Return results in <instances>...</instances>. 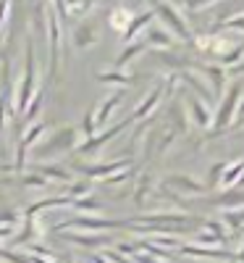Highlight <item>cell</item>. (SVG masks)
<instances>
[{"instance_id":"f1b7e54d","label":"cell","mask_w":244,"mask_h":263,"mask_svg":"<svg viewBox=\"0 0 244 263\" xmlns=\"http://www.w3.org/2000/svg\"><path fill=\"white\" fill-rule=\"evenodd\" d=\"M226 163H229V161H218V163H213V166H210V171H208V179H205V184H208L210 190H215L220 182H223Z\"/></svg>"},{"instance_id":"7c38bea8","label":"cell","mask_w":244,"mask_h":263,"mask_svg":"<svg viewBox=\"0 0 244 263\" xmlns=\"http://www.w3.org/2000/svg\"><path fill=\"white\" fill-rule=\"evenodd\" d=\"M168 95V90H166V82L163 84H158V87H152V90L142 98V103L134 108V111H131V119L134 121H142V119H147L150 114H155V108L160 105V100Z\"/></svg>"},{"instance_id":"3957f363","label":"cell","mask_w":244,"mask_h":263,"mask_svg":"<svg viewBox=\"0 0 244 263\" xmlns=\"http://www.w3.org/2000/svg\"><path fill=\"white\" fill-rule=\"evenodd\" d=\"M48 48H50V82L60 79V61H63V18L55 3H48Z\"/></svg>"},{"instance_id":"484cf974","label":"cell","mask_w":244,"mask_h":263,"mask_svg":"<svg viewBox=\"0 0 244 263\" xmlns=\"http://www.w3.org/2000/svg\"><path fill=\"white\" fill-rule=\"evenodd\" d=\"M150 192H155L152 177H150V174H142V179H139V184H137V190H134V203H137V205H145Z\"/></svg>"},{"instance_id":"5bb4252c","label":"cell","mask_w":244,"mask_h":263,"mask_svg":"<svg viewBox=\"0 0 244 263\" xmlns=\"http://www.w3.org/2000/svg\"><path fill=\"white\" fill-rule=\"evenodd\" d=\"M63 239H69V242H76V245H84V248H103V245L110 242V237L103 234V232H82V229L63 232Z\"/></svg>"},{"instance_id":"52a82bcc","label":"cell","mask_w":244,"mask_h":263,"mask_svg":"<svg viewBox=\"0 0 244 263\" xmlns=\"http://www.w3.org/2000/svg\"><path fill=\"white\" fill-rule=\"evenodd\" d=\"M129 124H134V119H124V121H118V124H113V126H105L103 132H97V135H92V137H87L79 147H76V156H90V153H92V156H95V153H100L103 150V145H108L110 140H113L116 135H118V132H124Z\"/></svg>"},{"instance_id":"f546056e","label":"cell","mask_w":244,"mask_h":263,"mask_svg":"<svg viewBox=\"0 0 244 263\" xmlns=\"http://www.w3.org/2000/svg\"><path fill=\"white\" fill-rule=\"evenodd\" d=\"M0 260H6V263H34L32 260V253H18L13 248H0Z\"/></svg>"},{"instance_id":"d4e9b609","label":"cell","mask_w":244,"mask_h":263,"mask_svg":"<svg viewBox=\"0 0 244 263\" xmlns=\"http://www.w3.org/2000/svg\"><path fill=\"white\" fill-rule=\"evenodd\" d=\"M71 208H74L76 213H100V200L90 192V195H84V197H76Z\"/></svg>"},{"instance_id":"7a4b0ae2","label":"cell","mask_w":244,"mask_h":263,"mask_svg":"<svg viewBox=\"0 0 244 263\" xmlns=\"http://www.w3.org/2000/svg\"><path fill=\"white\" fill-rule=\"evenodd\" d=\"M82 142H79V132H76V126H71V124H63V126H58L50 137H42L37 145H34V158H55V156H60V153H71V150H76Z\"/></svg>"},{"instance_id":"30bf717a","label":"cell","mask_w":244,"mask_h":263,"mask_svg":"<svg viewBox=\"0 0 244 263\" xmlns=\"http://www.w3.org/2000/svg\"><path fill=\"white\" fill-rule=\"evenodd\" d=\"M197 69L202 71V77L210 82L215 98H223L226 87H229V77H231L229 66H223V63H197Z\"/></svg>"},{"instance_id":"277c9868","label":"cell","mask_w":244,"mask_h":263,"mask_svg":"<svg viewBox=\"0 0 244 263\" xmlns=\"http://www.w3.org/2000/svg\"><path fill=\"white\" fill-rule=\"evenodd\" d=\"M241 95H244V90H241L239 82H231V84L226 87L223 98H220V103H218L215 121H213V132H215V135H218V132L223 135V132L231 129V124H234V119H236V108H239Z\"/></svg>"},{"instance_id":"ac0fdd59","label":"cell","mask_w":244,"mask_h":263,"mask_svg":"<svg viewBox=\"0 0 244 263\" xmlns=\"http://www.w3.org/2000/svg\"><path fill=\"white\" fill-rule=\"evenodd\" d=\"M137 13L131 11V8H126V6H116L113 11H110V16H108V24L113 27L118 34H124L126 32V27L131 24V18H134Z\"/></svg>"},{"instance_id":"1f68e13d","label":"cell","mask_w":244,"mask_h":263,"mask_svg":"<svg viewBox=\"0 0 244 263\" xmlns=\"http://www.w3.org/2000/svg\"><path fill=\"white\" fill-rule=\"evenodd\" d=\"M218 29H234V32H244V13L231 16V18H226V21H220Z\"/></svg>"},{"instance_id":"ba28073f","label":"cell","mask_w":244,"mask_h":263,"mask_svg":"<svg viewBox=\"0 0 244 263\" xmlns=\"http://www.w3.org/2000/svg\"><path fill=\"white\" fill-rule=\"evenodd\" d=\"M187 114H189V121H192L197 129H205V132L213 129L215 114L210 111V103H208V100L189 95V98H187Z\"/></svg>"},{"instance_id":"d6a6232c","label":"cell","mask_w":244,"mask_h":263,"mask_svg":"<svg viewBox=\"0 0 244 263\" xmlns=\"http://www.w3.org/2000/svg\"><path fill=\"white\" fill-rule=\"evenodd\" d=\"M90 182H74L71 187H69V192H66V195H69V197H74V200H76V197H84V195H90Z\"/></svg>"},{"instance_id":"7402d4cb","label":"cell","mask_w":244,"mask_h":263,"mask_svg":"<svg viewBox=\"0 0 244 263\" xmlns=\"http://www.w3.org/2000/svg\"><path fill=\"white\" fill-rule=\"evenodd\" d=\"M97 79L105 82V84H116V87H129L131 82H134V77L126 74L124 69H118V66H116V69H108V71H100Z\"/></svg>"},{"instance_id":"83f0119b","label":"cell","mask_w":244,"mask_h":263,"mask_svg":"<svg viewBox=\"0 0 244 263\" xmlns=\"http://www.w3.org/2000/svg\"><path fill=\"white\" fill-rule=\"evenodd\" d=\"M63 3L71 16H87L90 11H95V0H63Z\"/></svg>"},{"instance_id":"8d00e7d4","label":"cell","mask_w":244,"mask_h":263,"mask_svg":"<svg viewBox=\"0 0 244 263\" xmlns=\"http://www.w3.org/2000/svg\"><path fill=\"white\" fill-rule=\"evenodd\" d=\"M18 182V174H16V177H0V187H3V184H16Z\"/></svg>"},{"instance_id":"e0dca14e","label":"cell","mask_w":244,"mask_h":263,"mask_svg":"<svg viewBox=\"0 0 244 263\" xmlns=\"http://www.w3.org/2000/svg\"><path fill=\"white\" fill-rule=\"evenodd\" d=\"M147 48H150V45H147V40H145V37H142V40H131V42H126L124 50H121L118 58H116V66H118V69H124L126 63H131L134 58H139Z\"/></svg>"},{"instance_id":"4dcf8cb0","label":"cell","mask_w":244,"mask_h":263,"mask_svg":"<svg viewBox=\"0 0 244 263\" xmlns=\"http://www.w3.org/2000/svg\"><path fill=\"white\" fill-rule=\"evenodd\" d=\"M11 8H13V0H0V37H3L6 24L11 21Z\"/></svg>"},{"instance_id":"6da1fadb","label":"cell","mask_w":244,"mask_h":263,"mask_svg":"<svg viewBox=\"0 0 244 263\" xmlns=\"http://www.w3.org/2000/svg\"><path fill=\"white\" fill-rule=\"evenodd\" d=\"M39 90V71H37V50L34 42L27 37L24 40V69H21V77L16 82V114L24 116V111L29 108L32 98Z\"/></svg>"},{"instance_id":"2e32d148","label":"cell","mask_w":244,"mask_h":263,"mask_svg":"<svg viewBox=\"0 0 244 263\" xmlns=\"http://www.w3.org/2000/svg\"><path fill=\"white\" fill-rule=\"evenodd\" d=\"M158 16L155 13V8H150V11H142V13H137L134 18H131V24L126 27V32L121 34V40L124 42H131V40H139V34L142 32H147V27L152 24V18Z\"/></svg>"},{"instance_id":"8fae6325","label":"cell","mask_w":244,"mask_h":263,"mask_svg":"<svg viewBox=\"0 0 244 263\" xmlns=\"http://www.w3.org/2000/svg\"><path fill=\"white\" fill-rule=\"evenodd\" d=\"M126 166H131L129 158H116V161H108V163H90V166H76L87 179H108V177H113V174L124 171Z\"/></svg>"},{"instance_id":"74e56055","label":"cell","mask_w":244,"mask_h":263,"mask_svg":"<svg viewBox=\"0 0 244 263\" xmlns=\"http://www.w3.org/2000/svg\"><path fill=\"white\" fill-rule=\"evenodd\" d=\"M147 3H150V6H155V3H158V0H147Z\"/></svg>"},{"instance_id":"9c48e42d","label":"cell","mask_w":244,"mask_h":263,"mask_svg":"<svg viewBox=\"0 0 244 263\" xmlns=\"http://www.w3.org/2000/svg\"><path fill=\"white\" fill-rule=\"evenodd\" d=\"M163 187L179 192V195H202V192L210 190L208 184H202L199 179H194L192 174H168V177L163 179Z\"/></svg>"},{"instance_id":"d6986e66","label":"cell","mask_w":244,"mask_h":263,"mask_svg":"<svg viewBox=\"0 0 244 263\" xmlns=\"http://www.w3.org/2000/svg\"><path fill=\"white\" fill-rule=\"evenodd\" d=\"M181 253L184 255H197V258H234V253L223 250V248H202V245H181Z\"/></svg>"},{"instance_id":"9a60e30c","label":"cell","mask_w":244,"mask_h":263,"mask_svg":"<svg viewBox=\"0 0 244 263\" xmlns=\"http://www.w3.org/2000/svg\"><path fill=\"white\" fill-rule=\"evenodd\" d=\"M124 95H126V87H118V90H116L113 95H108V98L95 108V114H97V126H105V124L110 121V116H113V114L118 111V105H121Z\"/></svg>"},{"instance_id":"603a6c76","label":"cell","mask_w":244,"mask_h":263,"mask_svg":"<svg viewBox=\"0 0 244 263\" xmlns=\"http://www.w3.org/2000/svg\"><path fill=\"white\" fill-rule=\"evenodd\" d=\"M42 103H45V92L42 90H37V95L32 98V103H29V108L24 111V116H21V126H29V124H34V121H39V111H42Z\"/></svg>"},{"instance_id":"836d02e7","label":"cell","mask_w":244,"mask_h":263,"mask_svg":"<svg viewBox=\"0 0 244 263\" xmlns=\"http://www.w3.org/2000/svg\"><path fill=\"white\" fill-rule=\"evenodd\" d=\"M239 126H244V95H241V100H239L236 119H234V124H231V129H229V132H234V129H239Z\"/></svg>"},{"instance_id":"d590c367","label":"cell","mask_w":244,"mask_h":263,"mask_svg":"<svg viewBox=\"0 0 244 263\" xmlns=\"http://www.w3.org/2000/svg\"><path fill=\"white\" fill-rule=\"evenodd\" d=\"M229 74H236V77H239V74H244V61H239V63H234V66H231V69H229Z\"/></svg>"},{"instance_id":"e575fe53","label":"cell","mask_w":244,"mask_h":263,"mask_svg":"<svg viewBox=\"0 0 244 263\" xmlns=\"http://www.w3.org/2000/svg\"><path fill=\"white\" fill-rule=\"evenodd\" d=\"M187 3V8H192V11H199V8H205V6H210L213 0H184Z\"/></svg>"},{"instance_id":"cb8c5ba5","label":"cell","mask_w":244,"mask_h":263,"mask_svg":"<svg viewBox=\"0 0 244 263\" xmlns=\"http://www.w3.org/2000/svg\"><path fill=\"white\" fill-rule=\"evenodd\" d=\"M45 132H48V124H45V121H34L32 126H27L24 135L18 137V142H21V145H27V147H34L42 137H45Z\"/></svg>"},{"instance_id":"5b68a950","label":"cell","mask_w":244,"mask_h":263,"mask_svg":"<svg viewBox=\"0 0 244 263\" xmlns=\"http://www.w3.org/2000/svg\"><path fill=\"white\" fill-rule=\"evenodd\" d=\"M152 8H155V13L160 16L163 24L176 32V37H179L181 42H187V45H194V34H192V29H189V21L184 18V13H181L179 8H176V3H171V0H158Z\"/></svg>"},{"instance_id":"4fadbf2b","label":"cell","mask_w":244,"mask_h":263,"mask_svg":"<svg viewBox=\"0 0 244 263\" xmlns=\"http://www.w3.org/2000/svg\"><path fill=\"white\" fill-rule=\"evenodd\" d=\"M145 40H147V45L155 48V50H168L176 45V37L171 34V29L166 24H150L147 32H145Z\"/></svg>"},{"instance_id":"44dd1931","label":"cell","mask_w":244,"mask_h":263,"mask_svg":"<svg viewBox=\"0 0 244 263\" xmlns=\"http://www.w3.org/2000/svg\"><path fill=\"white\" fill-rule=\"evenodd\" d=\"M32 168H34V171H39V174H45V177H48L50 182H71V179H74L69 168L55 166V163H50V166H45V163H37V166H32Z\"/></svg>"},{"instance_id":"4316f807","label":"cell","mask_w":244,"mask_h":263,"mask_svg":"<svg viewBox=\"0 0 244 263\" xmlns=\"http://www.w3.org/2000/svg\"><path fill=\"white\" fill-rule=\"evenodd\" d=\"M82 135H84V137L97 135V114H95V108H92V105L87 108L84 116H82Z\"/></svg>"},{"instance_id":"ffe728a7","label":"cell","mask_w":244,"mask_h":263,"mask_svg":"<svg viewBox=\"0 0 244 263\" xmlns=\"http://www.w3.org/2000/svg\"><path fill=\"white\" fill-rule=\"evenodd\" d=\"M244 174V158H236V161H229L226 163V171H223V182H220V187L223 190H234L241 179Z\"/></svg>"},{"instance_id":"8992f818","label":"cell","mask_w":244,"mask_h":263,"mask_svg":"<svg viewBox=\"0 0 244 263\" xmlns=\"http://www.w3.org/2000/svg\"><path fill=\"white\" fill-rule=\"evenodd\" d=\"M97 42H100V18L95 13L84 16L76 24L74 34H71V45L76 50H90L92 45H97Z\"/></svg>"}]
</instances>
